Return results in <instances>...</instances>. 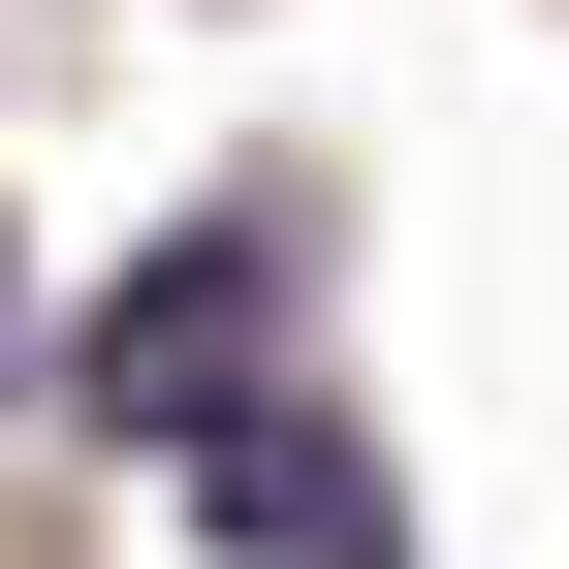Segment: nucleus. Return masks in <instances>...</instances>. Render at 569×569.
I'll return each mask as SVG.
<instances>
[{
    "label": "nucleus",
    "instance_id": "1",
    "mask_svg": "<svg viewBox=\"0 0 569 569\" xmlns=\"http://www.w3.org/2000/svg\"><path fill=\"white\" fill-rule=\"evenodd\" d=\"M96 380H127V411H159V443H222V380H253V253H222V222H190L159 284H127V348H96Z\"/></svg>",
    "mask_w": 569,
    "mask_h": 569
},
{
    "label": "nucleus",
    "instance_id": "2",
    "mask_svg": "<svg viewBox=\"0 0 569 569\" xmlns=\"http://www.w3.org/2000/svg\"><path fill=\"white\" fill-rule=\"evenodd\" d=\"M0 380H32V253H0Z\"/></svg>",
    "mask_w": 569,
    "mask_h": 569
}]
</instances>
